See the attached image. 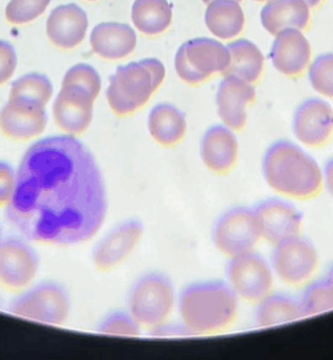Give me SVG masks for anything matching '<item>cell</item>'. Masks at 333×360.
Returning a JSON list of instances; mask_svg holds the SVG:
<instances>
[{"label": "cell", "instance_id": "obj_1", "mask_svg": "<svg viewBox=\"0 0 333 360\" xmlns=\"http://www.w3.org/2000/svg\"><path fill=\"white\" fill-rule=\"evenodd\" d=\"M6 208L10 224L29 241L84 243L106 219L104 176L92 151L75 136H49L25 153Z\"/></svg>", "mask_w": 333, "mask_h": 360}, {"label": "cell", "instance_id": "obj_2", "mask_svg": "<svg viewBox=\"0 0 333 360\" xmlns=\"http://www.w3.org/2000/svg\"><path fill=\"white\" fill-rule=\"evenodd\" d=\"M239 298L227 281L202 280L185 286L177 309L187 333L212 335L229 328L237 318Z\"/></svg>", "mask_w": 333, "mask_h": 360}, {"label": "cell", "instance_id": "obj_3", "mask_svg": "<svg viewBox=\"0 0 333 360\" xmlns=\"http://www.w3.org/2000/svg\"><path fill=\"white\" fill-rule=\"evenodd\" d=\"M261 169L263 179L274 191L292 199H312L324 185L318 162L290 141L270 145L263 155Z\"/></svg>", "mask_w": 333, "mask_h": 360}, {"label": "cell", "instance_id": "obj_4", "mask_svg": "<svg viewBox=\"0 0 333 360\" xmlns=\"http://www.w3.org/2000/svg\"><path fill=\"white\" fill-rule=\"evenodd\" d=\"M165 68L157 58H144L120 66L111 75L106 96L111 110L130 115L142 108L163 83Z\"/></svg>", "mask_w": 333, "mask_h": 360}, {"label": "cell", "instance_id": "obj_5", "mask_svg": "<svg viewBox=\"0 0 333 360\" xmlns=\"http://www.w3.org/2000/svg\"><path fill=\"white\" fill-rule=\"evenodd\" d=\"M176 288L172 280L159 271L139 277L128 292L127 309L142 328L158 330L177 309Z\"/></svg>", "mask_w": 333, "mask_h": 360}, {"label": "cell", "instance_id": "obj_6", "mask_svg": "<svg viewBox=\"0 0 333 360\" xmlns=\"http://www.w3.org/2000/svg\"><path fill=\"white\" fill-rule=\"evenodd\" d=\"M231 63L229 49L208 37L194 39L181 45L175 58L181 81L195 86L208 81L214 73H223Z\"/></svg>", "mask_w": 333, "mask_h": 360}, {"label": "cell", "instance_id": "obj_7", "mask_svg": "<svg viewBox=\"0 0 333 360\" xmlns=\"http://www.w3.org/2000/svg\"><path fill=\"white\" fill-rule=\"evenodd\" d=\"M68 290L56 281H43L18 295L10 305L14 315L51 326H63L70 315Z\"/></svg>", "mask_w": 333, "mask_h": 360}, {"label": "cell", "instance_id": "obj_8", "mask_svg": "<svg viewBox=\"0 0 333 360\" xmlns=\"http://www.w3.org/2000/svg\"><path fill=\"white\" fill-rule=\"evenodd\" d=\"M225 276V281L239 300L249 303L256 304L273 288L274 271L271 263L255 250L231 257Z\"/></svg>", "mask_w": 333, "mask_h": 360}, {"label": "cell", "instance_id": "obj_9", "mask_svg": "<svg viewBox=\"0 0 333 360\" xmlns=\"http://www.w3.org/2000/svg\"><path fill=\"white\" fill-rule=\"evenodd\" d=\"M212 240L229 258L254 250L261 237L253 208L239 206L225 210L213 226Z\"/></svg>", "mask_w": 333, "mask_h": 360}, {"label": "cell", "instance_id": "obj_10", "mask_svg": "<svg viewBox=\"0 0 333 360\" xmlns=\"http://www.w3.org/2000/svg\"><path fill=\"white\" fill-rule=\"evenodd\" d=\"M271 266L274 275L289 285L305 283L315 273L318 255L314 244L299 235L287 238L273 245Z\"/></svg>", "mask_w": 333, "mask_h": 360}, {"label": "cell", "instance_id": "obj_11", "mask_svg": "<svg viewBox=\"0 0 333 360\" xmlns=\"http://www.w3.org/2000/svg\"><path fill=\"white\" fill-rule=\"evenodd\" d=\"M144 233V225L138 219H127L105 233L92 250L94 266L109 271L120 266L134 252Z\"/></svg>", "mask_w": 333, "mask_h": 360}, {"label": "cell", "instance_id": "obj_12", "mask_svg": "<svg viewBox=\"0 0 333 360\" xmlns=\"http://www.w3.org/2000/svg\"><path fill=\"white\" fill-rule=\"evenodd\" d=\"M39 269V255L26 238H6L0 243V284L8 290L28 286Z\"/></svg>", "mask_w": 333, "mask_h": 360}, {"label": "cell", "instance_id": "obj_13", "mask_svg": "<svg viewBox=\"0 0 333 360\" xmlns=\"http://www.w3.org/2000/svg\"><path fill=\"white\" fill-rule=\"evenodd\" d=\"M292 130L297 141L305 146H325L333 136L332 107L322 98H307L294 111Z\"/></svg>", "mask_w": 333, "mask_h": 360}, {"label": "cell", "instance_id": "obj_14", "mask_svg": "<svg viewBox=\"0 0 333 360\" xmlns=\"http://www.w3.org/2000/svg\"><path fill=\"white\" fill-rule=\"evenodd\" d=\"M253 210L261 240L272 245L301 233L303 214L290 202L271 198L259 202Z\"/></svg>", "mask_w": 333, "mask_h": 360}, {"label": "cell", "instance_id": "obj_15", "mask_svg": "<svg viewBox=\"0 0 333 360\" xmlns=\"http://www.w3.org/2000/svg\"><path fill=\"white\" fill-rule=\"evenodd\" d=\"M45 107L23 98H10L0 110V130L14 141H28L41 136L47 127Z\"/></svg>", "mask_w": 333, "mask_h": 360}, {"label": "cell", "instance_id": "obj_16", "mask_svg": "<svg viewBox=\"0 0 333 360\" xmlns=\"http://www.w3.org/2000/svg\"><path fill=\"white\" fill-rule=\"evenodd\" d=\"M270 58L278 72L284 77L296 79L303 75L311 64V45L303 31L286 29L275 35Z\"/></svg>", "mask_w": 333, "mask_h": 360}, {"label": "cell", "instance_id": "obj_17", "mask_svg": "<svg viewBox=\"0 0 333 360\" xmlns=\"http://www.w3.org/2000/svg\"><path fill=\"white\" fill-rule=\"evenodd\" d=\"M94 98L77 86H62L54 104L56 125L69 136L84 134L94 117Z\"/></svg>", "mask_w": 333, "mask_h": 360}, {"label": "cell", "instance_id": "obj_18", "mask_svg": "<svg viewBox=\"0 0 333 360\" xmlns=\"http://www.w3.org/2000/svg\"><path fill=\"white\" fill-rule=\"evenodd\" d=\"M256 100L252 84L235 77H225L217 91L218 115L223 125L234 131H241L246 125V107Z\"/></svg>", "mask_w": 333, "mask_h": 360}, {"label": "cell", "instance_id": "obj_19", "mask_svg": "<svg viewBox=\"0 0 333 360\" xmlns=\"http://www.w3.org/2000/svg\"><path fill=\"white\" fill-rule=\"evenodd\" d=\"M200 157L203 165L214 174L231 172L239 157V144L234 130L225 125L208 128L200 143Z\"/></svg>", "mask_w": 333, "mask_h": 360}, {"label": "cell", "instance_id": "obj_20", "mask_svg": "<svg viewBox=\"0 0 333 360\" xmlns=\"http://www.w3.org/2000/svg\"><path fill=\"white\" fill-rule=\"evenodd\" d=\"M87 30V14L75 4L56 8L48 18V39L62 50L77 47L85 39Z\"/></svg>", "mask_w": 333, "mask_h": 360}, {"label": "cell", "instance_id": "obj_21", "mask_svg": "<svg viewBox=\"0 0 333 360\" xmlns=\"http://www.w3.org/2000/svg\"><path fill=\"white\" fill-rule=\"evenodd\" d=\"M90 45L94 53L104 60H123L136 49L137 35L128 25L102 22L92 30Z\"/></svg>", "mask_w": 333, "mask_h": 360}, {"label": "cell", "instance_id": "obj_22", "mask_svg": "<svg viewBox=\"0 0 333 360\" xmlns=\"http://www.w3.org/2000/svg\"><path fill=\"white\" fill-rule=\"evenodd\" d=\"M261 25L275 37L286 29L307 30L311 22V9L303 0H269L260 12Z\"/></svg>", "mask_w": 333, "mask_h": 360}, {"label": "cell", "instance_id": "obj_23", "mask_svg": "<svg viewBox=\"0 0 333 360\" xmlns=\"http://www.w3.org/2000/svg\"><path fill=\"white\" fill-rule=\"evenodd\" d=\"M187 126L184 113L168 103L156 105L147 120V127L151 138L164 147L179 144L184 138Z\"/></svg>", "mask_w": 333, "mask_h": 360}, {"label": "cell", "instance_id": "obj_24", "mask_svg": "<svg viewBox=\"0 0 333 360\" xmlns=\"http://www.w3.org/2000/svg\"><path fill=\"white\" fill-rule=\"evenodd\" d=\"M227 47L231 54V63L221 75L238 77L252 85L256 84L265 69V56L260 49L246 39L232 41Z\"/></svg>", "mask_w": 333, "mask_h": 360}, {"label": "cell", "instance_id": "obj_25", "mask_svg": "<svg viewBox=\"0 0 333 360\" xmlns=\"http://www.w3.org/2000/svg\"><path fill=\"white\" fill-rule=\"evenodd\" d=\"M206 24L211 33L218 39H234L244 31V10L236 0H213L206 11Z\"/></svg>", "mask_w": 333, "mask_h": 360}, {"label": "cell", "instance_id": "obj_26", "mask_svg": "<svg viewBox=\"0 0 333 360\" xmlns=\"http://www.w3.org/2000/svg\"><path fill=\"white\" fill-rule=\"evenodd\" d=\"M256 304L255 323L263 328L305 317L299 299L284 292H271Z\"/></svg>", "mask_w": 333, "mask_h": 360}, {"label": "cell", "instance_id": "obj_27", "mask_svg": "<svg viewBox=\"0 0 333 360\" xmlns=\"http://www.w3.org/2000/svg\"><path fill=\"white\" fill-rule=\"evenodd\" d=\"M172 6L168 0H136L132 9L134 27L143 34L156 37L170 26Z\"/></svg>", "mask_w": 333, "mask_h": 360}, {"label": "cell", "instance_id": "obj_28", "mask_svg": "<svg viewBox=\"0 0 333 360\" xmlns=\"http://www.w3.org/2000/svg\"><path fill=\"white\" fill-rule=\"evenodd\" d=\"M54 96V86L45 75L29 73L12 84L10 98H23L46 107Z\"/></svg>", "mask_w": 333, "mask_h": 360}, {"label": "cell", "instance_id": "obj_29", "mask_svg": "<svg viewBox=\"0 0 333 360\" xmlns=\"http://www.w3.org/2000/svg\"><path fill=\"white\" fill-rule=\"evenodd\" d=\"M299 299L305 316L316 315L333 309V290L326 279L312 282Z\"/></svg>", "mask_w": 333, "mask_h": 360}, {"label": "cell", "instance_id": "obj_30", "mask_svg": "<svg viewBox=\"0 0 333 360\" xmlns=\"http://www.w3.org/2000/svg\"><path fill=\"white\" fill-rule=\"evenodd\" d=\"M308 79L318 94L333 100V53L320 54L312 60Z\"/></svg>", "mask_w": 333, "mask_h": 360}, {"label": "cell", "instance_id": "obj_31", "mask_svg": "<svg viewBox=\"0 0 333 360\" xmlns=\"http://www.w3.org/2000/svg\"><path fill=\"white\" fill-rule=\"evenodd\" d=\"M142 326L134 319L130 311H113L107 314L100 323L98 330L102 334L117 336H138Z\"/></svg>", "mask_w": 333, "mask_h": 360}, {"label": "cell", "instance_id": "obj_32", "mask_svg": "<svg viewBox=\"0 0 333 360\" xmlns=\"http://www.w3.org/2000/svg\"><path fill=\"white\" fill-rule=\"evenodd\" d=\"M51 0H11L6 8V18L12 25H26L39 18Z\"/></svg>", "mask_w": 333, "mask_h": 360}, {"label": "cell", "instance_id": "obj_33", "mask_svg": "<svg viewBox=\"0 0 333 360\" xmlns=\"http://www.w3.org/2000/svg\"><path fill=\"white\" fill-rule=\"evenodd\" d=\"M62 86H77L87 91L96 100L100 94L102 81L94 67L87 64H77L67 71Z\"/></svg>", "mask_w": 333, "mask_h": 360}, {"label": "cell", "instance_id": "obj_34", "mask_svg": "<svg viewBox=\"0 0 333 360\" xmlns=\"http://www.w3.org/2000/svg\"><path fill=\"white\" fill-rule=\"evenodd\" d=\"M18 170L8 162L0 161V207H7L15 193Z\"/></svg>", "mask_w": 333, "mask_h": 360}, {"label": "cell", "instance_id": "obj_35", "mask_svg": "<svg viewBox=\"0 0 333 360\" xmlns=\"http://www.w3.org/2000/svg\"><path fill=\"white\" fill-rule=\"evenodd\" d=\"M18 56L11 44L0 39V86L5 85L15 72Z\"/></svg>", "mask_w": 333, "mask_h": 360}, {"label": "cell", "instance_id": "obj_36", "mask_svg": "<svg viewBox=\"0 0 333 360\" xmlns=\"http://www.w3.org/2000/svg\"><path fill=\"white\" fill-rule=\"evenodd\" d=\"M322 181L329 195L333 198V158L327 162L322 172Z\"/></svg>", "mask_w": 333, "mask_h": 360}, {"label": "cell", "instance_id": "obj_37", "mask_svg": "<svg viewBox=\"0 0 333 360\" xmlns=\"http://www.w3.org/2000/svg\"><path fill=\"white\" fill-rule=\"evenodd\" d=\"M308 6H309L310 9H318L322 6V4L324 3V0H303Z\"/></svg>", "mask_w": 333, "mask_h": 360}, {"label": "cell", "instance_id": "obj_38", "mask_svg": "<svg viewBox=\"0 0 333 360\" xmlns=\"http://www.w3.org/2000/svg\"><path fill=\"white\" fill-rule=\"evenodd\" d=\"M325 279L330 284L331 288L333 290V264L331 265L330 269H329L328 273H327V277L325 278Z\"/></svg>", "mask_w": 333, "mask_h": 360}, {"label": "cell", "instance_id": "obj_39", "mask_svg": "<svg viewBox=\"0 0 333 360\" xmlns=\"http://www.w3.org/2000/svg\"><path fill=\"white\" fill-rule=\"evenodd\" d=\"M206 5H208V4L212 3L213 0H202ZM236 1H238V3H240L241 0H236Z\"/></svg>", "mask_w": 333, "mask_h": 360}, {"label": "cell", "instance_id": "obj_40", "mask_svg": "<svg viewBox=\"0 0 333 360\" xmlns=\"http://www.w3.org/2000/svg\"><path fill=\"white\" fill-rule=\"evenodd\" d=\"M4 238H3V231H1V227H0V243L3 242Z\"/></svg>", "mask_w": 333, "mask_h": 360}, {"label": "cell", "instance_id": "obj_41", "mask_svg": "<svg viewBox=\"0 0 333 360\" xmlns=\"http://www.w3.org/2000/svg\"><path fill=\"white\" fill-rule=\"evenodd\" d=\"M254 1H257V3H265V1H269V0H254Z\"/></svg>", "mask_w": 333, "mask_h": 360}, {"label": "cell", "instance_id": "obj_42", "mask_svg": "<svg viewBox=\"0 0 333 360\" xmlns=\"http://www.w3.org/2000/svg\"><path fill=\"white\" fill-rule=\"evenodd\" d=\"M88 1H96V0H88Z\"/></svg>", "mask_w": 333, "mask_h": 360}]
</instances>
